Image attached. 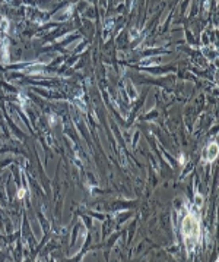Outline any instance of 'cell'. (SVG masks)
Masks as SVG:
<instances>
[{
  "mask_svg": "<svg viewBox=\"0 0 219 262\" xmlns=\"http://www.w3.org/2000/svg\"><path fill=\"white\" fill-rule=\"evenodd\" d=\"M181 231H183L186 246H187L188 252H191V249L196 246V243L199 242V237H200L199 218L191 212L187 214L183 220V224H181Z\"/></svg>",
  "mask_w": 219,
  "mask_h": 262,
  "instance_id": "6da1fadb",
  "label": "cell"
},
{
  "mask_svg": "<svg viewBox=\"0 0 219 262\" xmlns=\"http://www.w3.org/2000/svg\"><path fill=\"white\" fill-rule=\"evenodd\" d=\"M218 152H219V148H218V144L216 142H212L207 145L206 151H205V160L207 163H213L218 157Z\"/></svg>",
  "mask_w": 219,
  "mask_h": 262,
  "instance_id": "7a4b0ae2",
  "label": "cell"
},
{
  "mask_svg": "<svg viewBox=\"0 0 219 262\" xmlns=\"http://www.w3.org/2000/svg\"><path fill=\"white\" fill-rule=\"evenodd\" d=\"M2 50H3V59L7 60V41L6 40L2 41Z\"/></svg>",
  "mask_w": 219,
  "mask_h": 262,
  "instance_id": "3957f363",
  "label": "cell"
},
{
  "mask_svg": "<svg viewBox=\"0 0 219 262\" xmlns=\"http://www.w3.org/2000/svg\"><path fill=\"white\" fill-rule=\"evenodd\" d=\"M2 28H3V32H7L9 31V24H7V21L5 18L2 19Z\"/></svg>",
  "mask_w": 219,
  "mask_h": 262,
  "instance_id": "277c9868",
  "label": "cell"
},
{
  "mask_svg": "<svg viewBox=\"0 0 219 262\" xmlns=\"http://www.w3.org/2000/svg\"><path fill=\"white\" fill-rule=\"evenodd\" d=\"M18 196H19V198H24V196H25V189H20L18 192Z\"/></svg>",
  "mask_w": 219,
  "mask_h": 262,
  "instance_id": "5b68a950",
  "label": "cell"
}]
</instances>
